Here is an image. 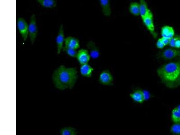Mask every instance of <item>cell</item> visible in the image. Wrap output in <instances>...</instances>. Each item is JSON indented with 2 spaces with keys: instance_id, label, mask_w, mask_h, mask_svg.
<instances>
[{
  "instance_id": "d4e9b609",
  "label": "cell",
  "mask_w": 180,
  "mask_h": 135,
  "mask_svg": "<svg viewBox=\"0 0 180 135\" xmlns=\"http://www.w3.org/2000/svg\"><path fill=\"white\" fill-rule=\"evenodd\" d=\"M176 41L175 48L180 49V35H176Z\"/></svg>"
},
{
  "instance_id": "2e32d148",
  "label": "cell",
  "mask_w": 180,
  "mask_h": 135,
  "mask_svg": "<svg viewBox=\"0 0 180 135\" xmlns=\"http://www.w3.org/2000/svg\"><path fill=\"white\" fill-rule=\"evenodd\" d=\"M100 2L104 15L110 16L111 14L110 1L108 0H100Z\"/></svg>"
},
{
  "instance_id": "ba28073f",
  "label": "cell",
  "mask_w": 180,
  "mask_h": 135,
  "mask_svg": "<svg viewBox=\"0 0 180 135\" xmlns=\"http://www.w3.org/2000/svg\"><path fill=\"white\" fill-rule=\"evenodd\" d=\"M64 40L65 38H64L63 25L61 24L60 26L58 34L56 39L57 45V53L58 54L61 53L62 50L63 49V43L64 42Z\"/></svg>"
},
{
  "instance_id": "44dd1931",
  "label": "cell",
  "mask_w": 180,
  "mask_h": 135,
  "mask_svg": "<svg viewBox=\"0 0 180 135\" xmlns=\"http://www.w3.org/2000/svg\"><path fill=\"white\" fill-rule=\"evenodd\" d=\"M170 132L173 135H180V122L174 123L171 127Z\"/></svg>"
},
{
  "instance_id": "603a6c76",
  "label": "cell",
  "mask_w": 180,
  "mask_h": 135,
  "mask_svg": "<svg viewBox=\"0 0 180 135\" xmlns=\"http://www.w3.org/2000/svg\"><path fill=\"white\" fill-rule=\"evenodd\" d=\"M156 46L158 49H163L165 46V45H164L162 41L161 38L158 40L156 43Z\"/></svg>"
},
{
  "instance_id": "5b68a950",
  "label": "cell",
  "mask_w": 180,
  "mask_h": 135,
  "mask_svg": "<svg viewBox=\"0 0 180 135\" xmlns=\"http://www.w3.org/2000/svg\"><path fill=\"white\" fill-rule=\"evenodd\" d=\"M160 57L165 60H172L180 57V50L176 48H168L163 50Z\"/></svg>"
},
{
  "instance_id": "7a4b0ae2",
  "label": "cell",
  "mask_w": 180,
  "mask_h": 135,
  "mask_svg": "<svg viewBox=\"0 0 180 135\" xmlns=\"http://www.w3.org/2000/svg\"><path fill=\"white\" fill-rule=\"evenodd\" d=\"M158 77L167 87L176 88L180 86V61L162 65L157 70Z\"/></svg>"
},
{
  "instance_id": "7402d4cb",
  "label": "cell",
  "mask_w": 180,
  "mask_h": 135,
  "mask_svg": "<svg viewBox=\"0 0 180 135\" xmlns=\"http://www.w3.org/2000/svg\"><path fill=\"white\" fill-rule=\"evenodd\" d=\"M63 51H65L68 55L71 56L72 57L76 58L77 52L76 50L67 48L66 46L63 47Z\"/></svg>"
},
{
  "instance_id": "3957f363",
  "label": "cell",
  "mask_w": 180,
  "mask_h": 135,
  "mask_svg": "<svg viewBox=\"0 0 180 135\" xmlns=\"http://www.w3.org/2000/svg\"><path fill=\"white\" fill-rule=\"evenodd\" d=\"M38 33L36 17L34 15H33L30 18L29 25V35L32 45L34 43L38 35Z\"/></svg>"
},
{
  "instance_id": "ac0fdd59",
  "label": "cell",
  "mask_w": 180,
  "mask_h": 135,
  "mask_svg": "<svg viewBox=\"0 0 180 135\" xmlns=\"http://www.w3.org/2000/svg\"><path fill=\"white\" fill-rule=\"evenodd\" d=\"M130 12L135 16L140 15V3L137 2H132L129 6Z\"/></svg>"
},
{
  "instance_id": "52a82bcc",
  "label": "cell",
  "mask_w": 180,
  "mask_h": 135,
  "mask_svg": "<svg viewBox=\"0 0 180 135\" xmlns=\"http://www.w3.org/2000/svg\"><path fill=\"white\" fill-rule=\"evenodd\" d=\"M143 22L146 26L149 32L151 34L153 37L156 38L158 36V34L155 31L154 24H153V15L152 13L151 12L149 15L147 16L146 18L142 20Z\"/></svg>"
},
{
  "instance_id": "e0dca14e",
  "label": "cell",
  "mask_w": 180,
  "mask_h": 135,
  "mask_svg": "<svg viewBox=\"0 0 180 135\" xmlns=\"http://www.w3.org/2000/svg\"><path fill=\"white\" fill-rule=\"evenodd\" d=\"M38 2L45 8H53L57 6V2L54 0H38Z\"/></svg>"
},
{
  "instance_id": "4fadbf2b",
  "label": "cell",
  "mask_w": 180,
  "mask_h": 135,
  "mask_svg": "<svg viewBox=\"0 0 180 135\" xmlns=\"http://www.w3.org/2000/svg\"><path fill=\"white\" fill-rule=\"evenodd\" d=\"M151 11L149 9L147 2L144 0H141L140 2V15L142 20L148 16Z\"/></svg>"
},
{
  "instance_id": "484cf974",
  "label": "cell",
  "mask_w": 180,
  "mask_h": 135,
  "mask_svg": "<svg viewBox=\"0 0 180 135\" xmlns=\"http://www.w3.org/2000/svg\"><path fill=\"white\" fill-rule=\"evenodd\" d=\"M161 39L164 45H165V46L169 45L171 39L167 38H164V37H162Z\"/></svg>"
},
{
  "instance_id": "277c9868",
  "label": "cell",
  "mask_w": 180,
  "mask_h": 135,
  "mask_svg": "<svg viewBox=\"0 0 180 135\" xmlns=\"http://www.w3.org/2000/svg\"><path fill=\"white\" fill-rule=\"evenodd\" d=\"M17 27L24 41L27 39L29 35V25L23 18H19L17 20Z\"/></svg>"
},
{
  "instance_id": "7c38bea8",
  "label": "cell",
  "mask_w": 180,
  "mask_h": 135,
  "mask_svg": "<svg viewBox=\"0 0 180 135\" xmlns=\"http://www.w3.org/2000/svg\"><path fill=\"white\" fill-rule=\"evenodd\" d=\"M131 98L136 102L142 103L146 99L145 93L141 90H137L130 94Z\"/></svg>"
},
{
  "instance_id": "6da1fadb",
  "label": "cell",
  "mask_w": 180,
  "mask_h": 135,
  "mask_svg": "<svg viewBox=\"0 0 180 135\" xmlns=\"http://www.w3.org/2000/svg\"><path fill=\"white\" fill-rule=\"evenodd\" d=\"M78 77L76 68H67L62 65L54 71L52 81L55 87L59 90L71 89L75 84Z\"/></svg>"
},
{
  "instance_id": "5bb4252c",
  "label": "cell",
  "mask_w": 180,
  "mask_h": 135,
  "mask_svg": "<svg viewBox=\"0 0 180 135\" xmlns=\"http://www.w3.org/2000/svg\"><path fill=\"white\" fill-rule=\"evenodd\" d=\"M161 35L164 38H172L175 36L174 29L169 26H164L161 29Z\"/></svg>"
},
{
  "instance_id": "9a60e30c",
  "label": "cell",
  "mask_w": 180,
  "mask_h": 135,
  "mask_svg": "<svg viewBox=\"0 0 180 135\" xmlns=\"http://www.w3.org/2000/svg\"><path fill=\"white\" fill-rule=\"evenodd\" d=\"M94 69L88 64L81 65L80 71V73L83 77L90 78L92 76Z\"/></svg>"
},
{
  "instance_id": "4316f807",
  "label": "cell",
  "mask_w": 180,
  "mask_h": 135,
  "mask_svg": "<svg viewBox=\"0 0 180 135\" xmlns=\"http://www.w3.org/2000/svg\"><path fill=\"white\" fill-rule=\"evenodd\" d=\"M177 108V111H178L180 113V105H179V106H178L177 107H176Z\"/></svg>"
},
{
  "instance_id": "d6986e66",
  "label": "cell",
  "mask_w": 180,
  "mask_h": 135,
  "mask_svg": "<svg viewBox=\"0 0 180 135\" xmlns=\"http://www.w3.org/2000/svg\"><path fill=\"white\" fill-rule=\"evenodd\" d=\"M61 135H76V129L71 127L62 128L61 130Z\"/></svg>"
},
{
  "instance_id": "30bf717a",
  "label": "cell",
  "mask_w": 180,
  "mask_h": 135,
  "mask_svg": "<svg viewBox=\"0 0 180 135\" xmlns=\"http://www.w3.org/2000/svg\"><path fill=\"white\" fill-rule=\"evenodd\" d=\"M87 46L89 50V52L91 57L93 59H96L100 57V53L99 48L96 46L95 43L91 41L87 43Z\"/></svg>"
},
{
  "instance_id": "8fae6325",
  "label": "cell",
  "mask_w": 180,
  "mask_h": 135,
  "mask_svg": "<svg viewBox=\"0 0 180 135\" xmlns=\"http://www.w3.org/2000/svg\"><path fill=\"white\" fill-rule=\"evenodd\" d=\"M64 43L65 46L67 48L73 49L76 50L80 48V41L78 39L74 37H67L65 38Z\"/></svg>"
},
{
  "instance_id": "9c48e42d",
  "label": "cell",
  "mask_w": 180,
  "mask_h": 135,
  "mask_svg": "<svg viewBox=\"0 0 180 135\" xmlns=\"http://www.w3.org/2000/svg\"><path fill=\"white\" fill-rule=\"evenodd\" d=\"M76 58L79 63L81 65H82L88 64L91 58V56L88 50L82 49L77 52Z\"/></svg>"
},
{
  "instance_id": "8992f818",
  "label": "cell",
  "mask_w": 180,
  "mask_h": 135,
  "mask_svg": "<svg viewBox=\"0 0 180 135\" xmlns=\"http://www.w3.org/2000/svg\"><path fill=\"white\" fill-rule=\"evenodd\" d=\"M113 76L108 70H105L101 72L99 76V81L100 84L105 86L113 85Z\"/></svg>"
},
{
  "instance_id": "cb8c5ba5",
  "label": "cell",
  "mask_w": 180,
  "mask_h": 135,
  "mask_svg": "<svg viewBox=\"0 0 180 135\" xmlns=\"http://www.w3.org/2000/svg\"><path fill=\"white\" fill-rule=\"evenodd\" d=\"M176 36H175L173 38L171 39L169 45H170L172 48H175L176 41Z\"/></svg>"
},
{
  "instance_id": "83f0119b",
  "label": "cell",
  "mask_w": 180,
  "mask_h": 135,
  "mask_svg": "<svg viewBox=\"0 0 180 135\" xmlns=\"http://www.w3.org/2000/svg\"><path fill=\"white\" fill-rule=\"evenodd\" d=\"M179 59H180V60H179V61H180V58Z\"/></svg>"
},
{
  "instance_id": "ffe728a7",
  "label": "cell",
  "mask_w": 180,
  "mask_h": 135,
  "mask_svg": "<svg viewBox=\"0 0 180 135\" xmlns=\"http://www.w3.org/2000/svg\"><path fill=\"white\" fill-rule=\"evenodd\" d=\"M172 119L174 123L180 122V113L177 111L176 108L172 110Z\"/></svg>"
}]
</instances>
